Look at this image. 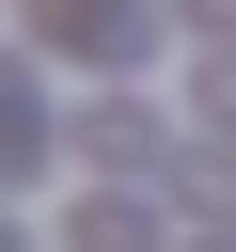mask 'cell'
I'll return each mask as SVG.
<instances>
[{
  "label": "cell",
  "instance_id": "obj_1",
  "mask_svg": "<svg viewBox=\"0 0 236 252\" xmlns=\"http://www.w3.org/2000/svg\"><path fill=\"white\" fill-rule=\"evenodd\" d=\"M47 63H142V0H31Z\"/></svg>",
  "mask_w": 236,
  "mask_h": 252
},
{
  "label": "cell",
  "instance_id": "obj_2",
  "mask_svg": "<svg viewBox=\"0 0 236 252\" xmlns=\"http://www.w3.org/2000/svg\"><path fill=\"white\" fill-rule=\"evenodd\" d=\"M79 158H94V173H157V126H142V110H126V94H110V110H94V126H79Z\"/></svg>",
  "mask_w": 236,
  "mask_h": 252
},
{
  "label": "cell",
  "instance_id": "obj_3",
  "mask_svg": "<svg viewBox=\"0 0 236 252\" xmlns=\"http://www.w3.org/2000/svg\"><path fill=\"white\" fill-rule=\"evenodd\" d=\"M47 142H31V79H0V173H31Z\"/></svg>",
  "mask_w": 236,
  "mask_h": 252
}]
</instances>
